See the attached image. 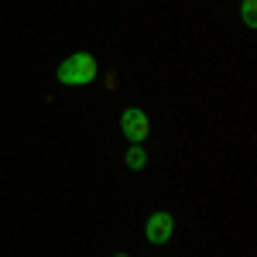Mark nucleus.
<instances>
[{"label": "nucleus", "mask_w": 257, "mask_h": 257, "mask_svg": "<svg viewBox=\"0 0 257 257\" xmlns=\"http://www.w3.org/2000/svg\"><path fill=\"white\" fill-rule=\"evenodd\" d=\"M55 76H59L62 86H89V82L99 76V65L89 52H76V55H69V59L59 65Z\"/></svg>", "instance_id": "nucleus-1"}, {"label": "nucleus", "mask_w": 257, "mask_h": 257, "mask_svg": "<svg viewBox=\"0 0 257 257\" xmlns=\"http://www.w3.org/2000/svg\"><path fill=\"white\" fill-rule=\"evenodd\" d=\"M120 131H123V138L131 141V144H141V141L151 134V123H148V113L138 110V106H131V110H123L120 113Z\"/></svg>", "instance_id": "nucleus-2"}, {"label": "nucleus", "mask_w": 257, "mask_h": 257, "mask_svg": "<svg viewBox=\"0 0 257 257\" xmlns=\"http://www.w3.org/2000/svg\"><path fill=\"white\" fill-rule=\"evenodd\" d=\"M172 233H175V219H172V213H165V209H158V213H151L148 216V223H144V237H148V243H168L172 240Z\"/></svg>", "instance_id": "nucleus-3"}, {"label": "nucleus", "mask_w": 257, "mask_h": 257, "mask_svg": "<svg viewBox=\"0 0 257 257\" xmlns=\"http://www.w3.org/2000/svg\"><path fill=\"white\" fill-rule=\"evenodd\" d=\"M123 165H127L131 172H141V168L148 165V155H144V148H141V144H131V148H127V155H123Z\"/></svg>", "instance_id": "nucleus-4"}, {"label": "nucleus", "mask_w": 257, "mask_h": 257, "mask_svg": "<svg viewBox=\"0 0 257 257\" xmlns=\"http://www.w3.org/2000/svg\"><path fill=\"white\" fill-rule=\"evenodd\" d=\"M240 18H243L247 28H254L257 24V0H243V4H240Z\"/></svg>", "instance_id": "nucleus-5"}, {"label": "nucleus", "mask_w": 257, "mask_h": 257, "mask_svg": "<svg viewBox=\"0 0 257 257\" xmlns=\"http://www.w3.org/2000/svg\"><path fill=\"white\" fill-rule=\"evenodd\" d=\"M113 257H131V254H113Z\"/></svg>", "instance_id": "nucleus-6"}]
</instances>
